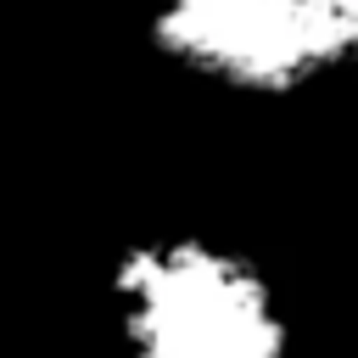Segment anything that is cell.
<instances>
[{"label":"cell","instance_id":"obj_1","mask_svg":"<svg viewBox=\"0 0 358 358\" xmlns=\"http://www.w3.org/2000/svg\"><path fill=\"white\" fill-rule=\"evenodd\" d=\"M101 319L117 358H308L274 268L201 224L129 235L101 268Z\"/></svg>","mask_w":358,"mask_h":358},{"label":"cell","instance_id":"obj_2","mask_svg":"<svg viewBox=\"0 0 358 358\" xmlns=\"http://www.w3.org/2000/svg\"><path fill=\"white\" fill-rule=\"evenodd\" d=\"M134 34L229 106H296L358 78V0H134Z\"/></svg>","mask_w":358,"mask_h":358}]
</instances>
